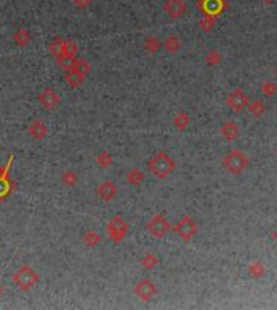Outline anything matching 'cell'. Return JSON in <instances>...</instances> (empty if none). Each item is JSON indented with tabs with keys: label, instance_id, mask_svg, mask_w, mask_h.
<instances>
[{
	"label": "cell",
	"instance_id": "obj_1",
	"mask_svg": "<svg viewBox=\"0 0 277 310\" xmlns=\"http://www.w3.org/2000/svg\"><path fill=\"white\" fill-rule=\"evenodd\" d=\"M147 166H149V170L154 176L159 179H165L173 170H175V163H173V160L165 152L154 155V157L147 161Z\"/></svg>",
	"mask_w": 277,
	"mask_h": 310
},
{
	"label": "cell",
	"instance_id": "obj_2",
	"mask_svg": "<svg viewBox=\"0 0 277 310\" xmlns=\"http://www.w3.org/2000/svg\"><path fill=\"white\" fill-rule=\"evenodd\" d=\"M13 283L21 291H31L39 283V275H37V271L33 267L23 265L13 273Z\"/></svg>",
	"mask_w": 277,
	"mask_h": 310
},
{
	"label": "cell",
	"instance_id": "obj_3",
	"mask_svg": "<svg viewBox=\"0 0 277 310\" xmlns=\"http://www.w3.org/2000/svg\"><path fill=\"white\" fill-rule=\"evenodd\" d=\"M222 163L227 168V171H230L232 174H238V173H243L248 168L250 158H248V155L243 154L242 151H232L225 155Z\"/></svg>",
	"mask_w": 277,
	"mask_h": 310
},
{
	"label": "cell",
	"instance_id": "obj_4",
	"mask_svg": "<svg viewBox=\"0 0 277 310\" xmlns=\"http://www.w3.org/2000/svg\"><path fill=\"white\" fill-rule=\"evenodd\" d=\"M107 232L112 242L120 244L128 234V223L122 217H114L111 222L107 223Z\"/></svg>",
	"mask_w": 277,
	"mask_h": 310
},
{
	"label": "cell",
	"instance_id": "obj_5",
	"mask_svg": "<svg viewBox=\"0 0 277 310\" xmlns=\"http://www.w3.org/2000/svg\"><path fill=\"white\" fill-rule=\"evenodd\" d=\"M13 160H15V154H11L8 157L7 165L0 170V202L8 197V194L11 192V187H13V184H11V181L8 178V173H10L11 165H13Z\"/></svg>",
	"mask_w": 277,
	"mask_h": 310
},
{
	"label": "cell",
	"instance_id": "obj_6",
	"mask_svg": "<svg viewBox=\"0 0 277 310\" xmlns=\"http://www.w3.org/2000/svg\"><path fill=\"white\" fill-rule=\"evenodd\" d=\"M146 230L149 231L154 237H164V236H167V232L170 231V225L164 215H156L149 220Z\"/></svg>",
	"mask_w": 277,
	"mask_h": 310
},
{
	"label": "cell",
	"instance_id": "obj_7",
	"mask_svg": "<svg viewBox=\"0 0 277 310\" xmlns=\"http://www.w3.org/2000/svg\"><path fill=\"white\" fill-rule=\"evenodd\" d=\"M175 232L183 239V241H191L196 234V223L193 222L191 217H183L175 226Z\"/></svg>",
	"mask_w": 277,
	"mask_h": 310
},
{
	"label": "cell",
	"instance_id": "obj_8",
	"mask_svg": "<svg viewBox=\"0 0 277 310\" xmlns=\"http://www.w3.org/2000/svg\"><path fill=\"white\" fill-rule=\"evenodd\" d=\"M186 10H188V6H186L185 0H165L164 3L165 15L172 19H180L186 13Z\"/></svg>",
	"mask_w": 277,
	"mask_h": 310
},
{
	"label": "cell",
	"instance_id": "obj_9",
	"mask_svg": "<svg viewBox=\"0 0 277 310\" xmlns=\"http://www.w3.org/2000/svg\"><path fill=\"white\" fill-rule=\"evenodd\" d=\"M227 103H229V107L234 110V112L240 113V112H243V110L250 105V100H248L247 94H245L242 89H237V90H234V92L229 95Z\"/></svg>",
	"mask_w": 277,
	"mask_h": 310
},
{
	"label": "cell",
	"instance_id": "obj_10",
	"mask_svg": "<svg viewBox=\"0 0 277 310\" xmlns=\"http://www.w3.org/2000/svg\"><path fill=\"white\" fill-rule=\"evenodd\" d=\"M37 100H39L42 108H46V110H55L60 105V95L57 94L54 89H49V87L42 90L39 97H37Z\"/></svg>",
	"mask_w": 277,
	"mask_h": 310
},
{
	"label": "cell",
	"instance_id": "obj_11",
	"mask_svg": "<svg viewBox=\"0 0 277 310\" xmlns=\"http://www.w3.org/2000/svg\"><path fill=\"white\" fill-rule=\"evenodd\" d=\"M198 6H201V10L206 13V16L216 18L224 11L225 0H201V2L198 3Z\"/></svg>",
	"mask_w": 277,
	"mask_h": 310
},
{
	"label": "cell",
	"instance_id": "obj_12",
	"mask_svg": "<svg viewBox=\"0 0 277 310\" xmlns=\"http://www.w3.org/2000/svg\"><path fill=\"white\" fill-rule=\"evenodd\" d=\"M135 294H137L141 301H151L156 296V286L151 280H141L137 286H135Z\"/></svg>",
	"mask_w": 277,
	"mask_h": 310
},
{
	"label": "cell",
	"instance_id": "obj_13",
	"mask_svg": "<svg viewBox=\"0 0 277 310\" xmlns=\"http://www.w3.org/2000/svg\"><path fill=\"white\" fill-rule=\"evenodd\" d=\"M117 186H115L112 181H104V183H101L98 186V196L101 200H104V202H112V200L117 197Z\"/></svg>",
	"mask_w": 277,
	"mask_h": 310
},
{
	"label": "cell",
	"instance_id": "obj_14",
	"mask_svg": "<svg viewBox=\"0 0 277 310\" xmlns=\"http://www.w3.org/2000/svg\"><path fill=\"white\" fill-rule=\"evenodd\" d=\"M28 133H29V136H31V138H33L34 141H42V139L47 136L49 129H47V126L44 125V123H42L41 120H34V121L29 125Z\"/></svg>",
	"mask_w": 277,
	"mask_h": 310
},
{
	"label": "cell",
	"instance_id": "obj_15",
	"mask_svg": "<svg viewBox=\"0 0 277 310\" xmlns=\"http://www.w3.org/2000/svg\"><path fill=\"white\" fill-rule=\"evenodd\" d=\"M86 78L83 76L81 73H78L75 68L73 70H70V71H65V82L68 84L72 89H76V87H80L83 86V82H85Z\"/></svg>",
	"mask_w": 277,
	"mask_h": 310
},
{
	"label": "cell",
	"instance_id": "obj_16",
	"mask_svg": "<svg viewBox=\"0 0 277 310\" xmlns=\"http://www.w3.org/2000/svg\"><path fill=\"white\" fill-rule=\"evenodd\" d=\"M13 41L18 47H28L29 42H31V32L26 29V28H20L15 31L13 34Z\"/></svg>",
	"mask_w": 277,
	"mask_h": 310
},
{
	"label": "cell",
	"instance_id": "obj_17",
	"mask_svg": "<svg viewBox=\"0 0 277 310\" xmlns=\"http://www.w3.org/2000/svg\"><path fill=\"white\" fill-rule=\"evenodd\" d=\"M238 134H240V129H238V126L235 125V123L229 121L222 126V136L227 141H235L238 138Z\"/></svg>",
	"mask_w": 277,
	"mask_h": 310
},
{
	"label": "cell",
	"instance_id": "obj_18",
	"mask_svg": "<svg viewBox=\"0 0 277 310\" xmlns=\"http://www.w3.org/2000/svg\"><path fill=\"white\" fill-rule=\"evenodd\" d=\"M63 47H65V39L63 37H55L50 41V45H49V52L52 57H60L63 54Z\"/></svg>",
	"mask_w": 277,
	"mask_h": 310
},
{
	"label": "cell",
	"instance_id": "obj_19",
	"mask_svg": "<svg viewBox=\"0 0 277 310\" xmlns=\"http://www.w3.org/2000/svg\"><path fill=\"white\" fill-rule=\"evenodd\" d=\"M57 60V65H59V68L63 70V71H70L75 68V63H76V58L75 57H68V55H60L55 58Z\"/></svg>",
	"mask_w": 277,
	"mask_h": 310
},
{
	"label": "cell",
	"instance_id": "obj_20",
	"mask_svg": "<svg viewBox=\"0 0 277 310\" xmlns=\"http://www.w3.org/2000/svg\"><path fill=\"white\" fill-rule=\"evenodd\" d=\"M159 49H160V41H159L157 37L151 36V37H147L146 41H144V50L147 52V54L156 55L157 52H159Z\"/></svg>",
	"mask_w": 277,
	"mask_h": 310
},
{
	"label": "cell",
	"instance_id": "obj_21",
	"mask_svg": "<svg viewBox=\"0 0 277 310\" xmlns=\"http://www.w3.org/2000/svg\"><path fill=\"white\" fill-rule=\"evenodd\" d=\"M248 271L253 278H261V276H264V273H266V265H264L263 262H260V260H256V262H253L250 265Z\"/></svg>",
	"mask_w": 277,
	"mask_h": 310
},
{
	"label": "cell",
	"instance_id": "obj_22",
	"mask_svg": "<svg viewBox=\"0 0 277 310\" xmlns=\"http://www.w3.org/2000/svg\"><path fill=\"white\" fill-rule=\"evenodd\" d=\"M165 49L170 52V54H177V52L182 49V41H180V37L177 36H170L167 37L165 41Z\"/></svg>",
	"mask_w": 277,
	"mask_h": 310
},
{
	"label": "cell",
	"instance_id": "obj_23",
	"mask_svg": "<svg viewBox=\"0 0 277 310\" xmlns=\"http://www.w3.org/2000/svg\"><path fill=\"white\" fill-rule=\"evenodd\" d=\"M78 52H80L78 44H76L75 41H72V39H65V47H63V54L62 55H68V57H75L76 58Z\"/></svg>",
	"mask_w": 277,
	"mask_h": 310
},
{
	"label": "cell",
	"instance_id": "obj_24",
	"mask_svg": "<svg viewBox=\"0 0 277 310\" xmlns=\"http://www.w3.org/2000/svg\"><path fill=\"white\" fill-rule=\"evenodd\" d=\"M173 125H175V128L180 129V131H183V129L190 126V116L186 113H178L175 118H173Z\"/></svg>",
	"mask_w": 277,
	"mask_h": 310
},
{
	"label": "cell",
	"instance_id": "obj_25",
	"mask_svg": "<svg viewBox=\"0 0 277 310\" xmlns=\"http://www.w3.org/2000/svg\"><path fill=\"white\" fill-rule=\"evenodd\" d=\"M141 265H143V268L146 270H154L159 265V258L154 254H147L141 258Z\"/></svg>",
	"mask_w": 277,
	"mask_h": 310
},
{
	"label": "cell",
	"instance_id": "obj_26",
	"mask_svg": "<svg viewBox=\"0 0 277 310\" xmlns=\"http://www.w3.org/2000/svg\"><path fill=\"white\" fill-rule=\"evenodd\" d=\"M248 108H250L251 115L256 116V118H261V116L264 115V112H266V107H264V103L261 100H255L253 103H250Z\"/></svg>",
	"mask_w": 277,
	"mask_h": 310
},
{
	"label": "cell",
	"instance_id": "obj_27",
	"mask_svg": "<svg viewBox=\"0 0 277 310\" xmlns=\"http://www.w3.org/2000/svg\"><path fill=\"white\" fill-rule=\"evenodd\" d=\"M143 179H144V174L141 173L139 170H132L130 173L127 174V181L130 184H133V186L141 184V183H143Z\"/></svg>",
	"mask_w": 277,
	"mask_h": 310
},
{
	"label": "cell",
	"instance_id": "obj_28",
	"mask_svg": "<svg viewBox=\"0 0 277 310\" xmlns=\"http://www.w3.org/2000/svg\"><path fill=\"white\" fill-rule=\"evenodd\" d=\"M83 241H85V244L88 245V247H96V245L101 242V236L96 231H88Z\"/></svg>",
	"mask_w": 277,
	"mask_h": 310
},
{
	"label": "cell",
	"instance_id": "obj_29",
	"mask_svg": "<svg viewBox=\"0 0 277 310\" xmlns=\"http://www.w3.org/2000/svg\"><path fill=\"white\" fill-rule=\"evenodd\" d=\"M62 183L65 186H68V187L75 186L76 183H78V174H76L75 171H72V170L65 171L62 174Z\"/></svg>",
	"mask_w": 277,
	"mask_h": 310
},
{
	"label": "cell",
	"instance_id": "obj_30",
	"mask_svg": "<svg viewBox=\"0 0 277 310\" xmlns=\"http://www.w3.org/2000/svg\"><path fill=\"white\" fill-rule=\"evenodd\" d=\"M75 70L78 71V73H81L83 76H88L89 73H91V65H89L86 60H83V58H76V63H75Z\"/></svg>",
	"mask_w": 277,
	"mask_h": 310
},
{
	"label": "cell",
	"instance_id": "obj_31",
	"mask_svg": "<svg viewBox=\"0 0 277 310\" xmlns=\"http://www.w3.org/2000/svg\"><path fill=\"white\" fill-rule=\"evenodd\" d=\"M96 163H98L99 166H102V168H109L114 163V158L109 152H102V154L98 155V158H96Z\"/></svg>",
	"mask_w": 277,
	"mask_h": 310
},
{
	"label": "cell",
	"instance_id": "obj_32",
	"mask_svg": "<svg viewBox=\"0 0 277 310\" xmlns=\"http://www.w3.org/2000/svg\"><path fill=\"white\" fill-rule=\"evenodd\" d=\"M222 62V57H221V54H219V52H209L208 54V57H206V63L209 65V67H217L219 63Z\"/></svg>",
	"mask_w": 277,
	"mask_h": 310
},
{
	"label": "cell",
	"instance_id": "obj_33",
	"mask_svg": "<svg viewBox=\"0 0 277 310\" xmlns=\"http://www.w3.org/2000/svg\"><path fill=\"white\" fill-rule=\"evenodd\" d=\"M199 26L204 29V31H211L212 28H214V18L212 16H206L201 23H199Z\"/></svg>",
	"mask_w": 277,
	"mask_h": 310
},
{
	"label": "cell",
	"instance_id": "obj_34",
	"mask_svg": "<svg viewBox=\"0 0 277 310\" xmlns=\"http://www.w3.org/2000/svg\"><path fill=\"white\" fill-rule=\"evenodd\" d=\"M91 3H93V0H73L75 8H78V10H86L91 6Z\"/></svg>",
	"mask_w": 277,
	"mask_h": 310
},
{
	"label": "cell",
	"instance_id": "obj_35",
	"mask_svg": "<svg viewBox=\"0 0 277 310\" xmlns=\"http://www.w3.org/2000/svg\"><path fill=\"white\" fill-rule=\"evenodd\" d=\"M263 92L266 94L268 97H273V95L277 92V87L274 86L273 82H266V84H264V86H263Z\"/></svg>",
	"mask_w": 277,
	"mask_h": 310
},
{
	"label": "cell",
	"instance_id": "obj_36",
	"mask_svg": "<svg viewBox=\"0 0 277 310\" xmlns=\"http://www.w3.org/2000/svg\"><path fill=\"white\" fill-rule=\"evenodd\" d=\"M273 237H274V241L277 242V230H276V231L273 232Z\"/></svg>",
	"mask_w": 277,
	"mask_h": 310
},
{
	"label": "cell",
	"instance_id": "obj_37",
	"mask_svg": "<svg viewBox=\"0 0 277 310\" xmlns=\"http://www.w3.org/2000/svg\"><path fill=\"white\" fill-rule=\"evenodd\" d=\"M2 294H3V288H2V284H0V297H2Z\"/></svg>",
	"mask_w": 277,
	"mask_h": 310
},
{
	"label": "cell",
	"instance_id": "obj_38",
	"mask_svg": "<svg viewBox=\"0 0 277 310\" xmlns=\"http://www.w3.org/2000/svg\"><path fill=\"white\" fill-rule=\"evenodd\" d=\"M263 2H266V3H271V2H274V0H263Z\"/></svg>",
	"mask_w": 277,
	"mask_h": 310
},
{
	"label": "cell",
	"instance_id": "obj_39",
	"mask_svg": "<svg viewBox=\"0 0 277 310\" xmlns=\"http://www.w3.org/2000/svg\"><path fill=\"white\" fill-rule=\"evenodd\" d=\"M276 157H277V151H276Z\"/></svg>",
	"mask_w": 277,
	"mask_h": 310
}]
</instances>
